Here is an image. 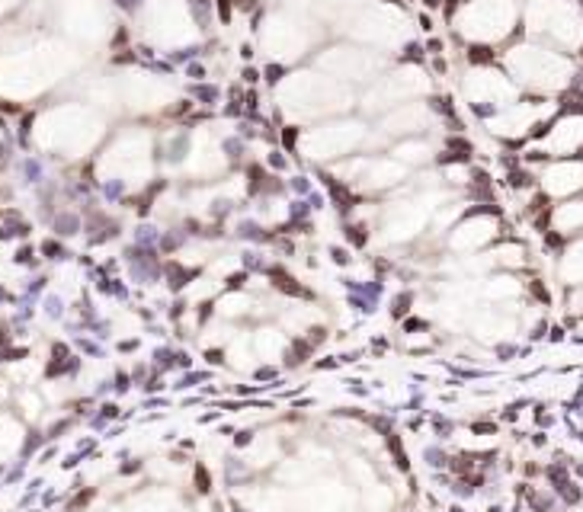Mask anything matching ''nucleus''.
Wrapping results in <instances>:
<instances>
[{
	"mask_svg": "<svg viewBox=\"0 0 583 512\" xmlns=\"http://www.w3.org/2000/svg\"><path fill=\"white\" fill-rule=\"evenodd\" d=\"M426 52H430V54H439V52H442V42H439V38H430V42H426Z\"/></svg>",
	"mask_w": 583,
	"mask_h": 512,
	"instance_id": "nucleus-14",
	"label": "nucleus"
},
{
	"mask_svg": "<svg viewBox=\"0 0 583 512\" xmlns=\"http://www.w3.org/2000/svg\"><path fill=\"white\" fill-rule=\"evenodd\" d=\"M192 96H196V100H202V106H215V100H218V87L199 84L196 90H192Z\"/></svg>",
	"mask_w": 583,
	"mask_h": 512,
	"instance_id": "nucleus-3",
	"label": "nucleus"
},
{
	"mask_svg": "<svg viewBox=\"0 0 583 512\" xmlns=\"http://www.w3.org/2000/svg\"><path fill=\"white\" fill-rule=\"evenodd\" d=\"M410 311V295H398L394 298V317H401V314Z\"/></svg>",
	"mask_w": 583,
	"mask_h": 512,
	"instance_id": "nucleus-8",
	"label": "nucleus"
},
{
	"mask_svg": "<svg viewBox=\"0 0 583 512\" xmlns=\"http://www.w3.org/2000/svg\"><path fill=\"white\" fill-rule=\"evenodd\" d=\"M263 74H266V84H279V80H282V74H285V68H282V64H269Z\"/></svg>",
	"mask_w": 583,
	"mask_h": 512,
	"instance_id": "nucleus-5",
	"label": "nucleus"
},
{
	"mask_svg": "<svg viewBox=\"0 0 583 512\" xmlns=\"http://www.w3.org/2000/svg\"><path fill=\"white\" fill-rule=\"evenodd\" d=\"M423 3H426V7H430V10H436L439 3H442V0H423Z\"/></svg>",
	"mask_w": 583,
	"mask_h": 512,
	"instance_id": "nucleus-17",
	"label": "nucleus"
},
{
	"mask_svg": "<svg viewBox=\"0 0 583 512\" xmlns=\"http://www.w3.org/2000/svg\"><path fill=\"white\" fill-rule=\"evenodd\" d=\"M401 61H423V48L417 45H407V54H401Z\"/></svg>",
	"mask_w": 583,
	"mask_h": 512,
	"instance_id": "nucleus-9",
	"label": "nucleus"
},
{
	"mask_svg": "<svg viewBox=\"0 0 583 512\" xmlns=\"http://www.w3.org/2000/svg\"><path fill=\"white\" fill-rule=\"evenodd\" d=\"M189 74L196 77V80H202V77H205V68H202V64H192V68H189Z\"/></svg>",
	"mask_w": 583,
	"mask_h": 512,
	"instance_id": "nucleus-16",
	"label": "nucleus"
},
{
	"mask_svg": "<svg viewBox=\"0 0 583 512\" xmlns=\"http://www.w3.org/2000/svg\"><path fill=\"white\" fill-rule=\"evenodd\" d=\"M196 490H199V493H208V490H212V487H208V471L202 464L196 467Z\"/></svg>",
	"mask_w": 583,
	"mask_h": 512,
	"instance_id": "nucleus-4",
	"label": "nucleus"
},
{
	"mask_svg": "<svg viewBox=\"0 0 583 512\" xmlns=\"http://www.w3.org/2000/svg\"><path fill=\"white\" fill-rule=\"evenodd\" d=\"M269 167H273V170H285L289 163H285V157H282V154H276V151H273V154H269Z\"/></svg>",
	"mask_w": 583,
	"mask_h": 512,
	"instance_id": "nucleus-10",
	"label": "nucleus"
},
{
	"mask_svg": "<svg viewBox=\"0 0 583 512\" xmlns=\"http://www.w3.org/2000/svg\"><path fill=\"white\" fill-rule=\"evenodd\" d=\"M346 240L353 247H365V240H368V230H365V224H346Z\"/></svg>",
	"mask_w": 583,
	"mask_h": 512,
	"instance_id": "nucleus-1",
	"label": "nucleus"
},
{
	"mask_svg": "<svg viewBox=\"0 0 583 512\" xmlns=\"http://www.w3.org/2000/svg\"><path fill=\"white\" fill-rule=\"evenodd\" d=\"M468 61L471 64H491L493 61V52L487 45H471L468 48Z\"/></svg>",
	"mask_w": 583,
	"mask_h": 512,
	"instance_id": "nucleus-2",
	"label": "nucleus"
},
{
	"mask_svg": "<svg viewBox=\"0 0 583 512\" xmlns=\"http://www.w3.org/2000/svg\"><path fill=\"white\" fill-rule=\"evenodd\" d=\"M298 125H285V131H282V141H285V147H295V141H298Z\"/></svg>",
	"mask_w": 583,
	"mask_h": 512,
	"instance_id": "nucleus-6",
	"label": "nucleus"
},
{
	"mask_svg": "<svg viewBox=\"0 0 583 512\" xmlns=\"http://www.w3.org/2000/svg\"><path fill=\"white\" fill-rule=\"evenodd\" d=\"M330 256H333V263H340V266H346V263H349V253L340 250V247H333V250H330Z\"/></svg>",
	"mask_w": 583,
	"mask_h": 512,
	"instance_id": "nucleus-11",
	"label": "nucleus"
},
{
	"mask_svg": "<svg viewBox=\"0 0 583 512\" xmlns=\"http://www.w3.org/2000/svg\"><path fill=\"white\" fill-rule=\"evenodd\" d=\"M292 186H295V192H311V183H308L305 176H295V179H292Z\"/></svg>",
	"mask_w": 583,
	"mask_h": 512,
	"instance_id": "nucleus-13",
	"label": "nucleus"
},
{
	"mask_svg": "<svg viewBox=\"0 0 583 512\" xmlns=\"http://www.w3.org/2000/svg\"><path fill=\"white\" fill-rule=\"evenodd\" d=\"M240 77H244V84H256V80H260V71H256V68H244V74H240Z\"/></svg>",
	"mask_w": 583,
	"mask_h": 512,
	"instance_id": "nucleus-12",
	"label": "nucleus"
},
{
	"mask_svg": "<svg viewBox=\"0 0 583 512\" xmlns=\"http://www.w3.org/2000/svg\"><path fill=\"white\" fill-rule=\"evenodd\" d=\"M420 29H423V32H433V19H430L426 13H420Z\"/></svg>",
	"mask_w": 583,
	"mask_h": 512,
	"instance_id": "nucleus-15",
	"label": "nucleus"
},
{
	"mask_svg": "<svg viewBox=\"0 0 583 512\" xmlns=\"http://www.w3.org/2000/svg\"><path fill=\"white\" fill-rule=\"evenodd\" d=\"M215 10H218V19L228 26V19H231V0H215Z\"/></svg>",
	"mask_w": 583,
	"mask_h": 512,
	"instance_id": "nucleus-7",
	"label": "nucleus"
}]
</instances>
